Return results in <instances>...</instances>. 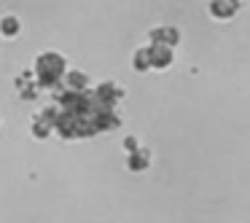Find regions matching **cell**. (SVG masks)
Masks as SVG:
<instances>
[{"label":"cell","instance_id":"2","mask_svg":"<svg viewBox=\"0 0 250 223\" xmlns=\"http://www.w3.org/2000/svg\"><path fill=\"white\" fill-rule=\"evenodd\" d=\"M19 22L14 17H6L3 22H0V35H6V38H14V35H19Z\"/></svg>","mask_w":250,"mask_h":223},{"label":"cell","instance_id":"4","mask_svg":"<svg viewBox=\"0 0 250 223\" xmlns=\"http://www.w3.org/2000/svg\"><path fill=\"white\" fill-rule=\"evenodd\" d=\"M67 83H70L73 89H83L89 83V78L83 76V73H70V76H67Z\"/></svg>","mask_w":250,"mask_h":223},{"label":"cell","instance_id":"3","mask_svg":"<svg viewBox=\"0 0 250 223\" xmlns=\"http://www.w3.org/2000/svg\"><path fill=\"white\" fill-rule=\"evenodd\" d=\"M210 11L215 14V17H223V19H226L229 14L234 11V3H221V0H215V3L210 6Z\"/></svg>","mask_w":250,"mask_h":223},{"label":"cell","instance_id":"1","mask_svg":"<svg viewBox=\"0 0 250 223\" xmlns=\"http://www.w3.org/2000/svg\"><path fill=\"white\" fill-rule=\"evenodd\" d=\"M65 70V62H62L60 54H46L38 60V73H41V81L49 86L51 81H57V76Z\"/></svg>","mask_w":250,"mask_h":223}]
</instances>
